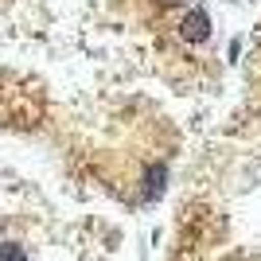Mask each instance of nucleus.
Wrapping results in <instances>:
<instances>
[{
	"label": "nucleus",
	"instance_id": "obj_2",
	"mask_svg": "<svg viewBox=\"0 0 261 261\" xmlns=\"http://www.w3.org/2000/svg\"><path fill=\"white\" fill-rule=\"evenodd\" d=\"M0 261H28V253H23V246H16V242H4V246H0Z\"/></svg>",
	"mask_w": 261,
	"mask_h": 261
},
{
	"label": "nucleus",
	"instance_id": "obj_1",
	"mask_svg": "<svg viewBox=\"0 0 261 261\" xmlns=\"http://www.w3.org/2000/svg\"><path fill=\"white\" fill-rule=\"evenodd\" d=\"M179 39H187V43H207L211 39V16L203 8H191L179 16Z\"/></svg>",
	"mask_w": 261,
	"mask_h": 261
},
{
	"label": "nucleus",
	"instance_id": "obj_3",
	"mask_svg": "<svg viewBox=\"0 0 261 261\" xmlns=\"http://www.w3.org/2000/svg\"><path fill=\"white\" fill-rule=\"evenodd\" d=\"M257 43H261V32H257Z\"/></svg>",
	"mask_w": 261,
	"mask_h": 261
}]
</instances>
